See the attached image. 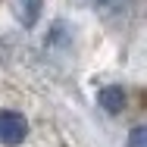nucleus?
Returning <instances> with one entry per match:
<instances>
[{
    "mask_svg": "<svg viewBox=\"0 0 147 147\" xmlns=\"http://www.w3.org/2000/svg\"><path fill=\"white\" fill-rule=\"evenodd\" d=\"M138 0H97V9L103 13V19H125L128 13H135Z\"/></svg>",
    "mask_w": 147,
    "mask_h": 147,
    "instance_id": "7ed1b4c3",
    "label": "nucleus"
},
{
    "mask_svg": "<svg viewBox=\"0 0 147 147\" xmlns=\"http://www.w3.org/2000/svg\"><path fill=\"white\" fill-rule=\"evenodd\" d=\"M128 147H147V128H144V125H135V128H131Z\"/></svg>",
    "mask_w": 147,
    "mask_h": 147,
    "instance_id": "39448f33",
    "label": "nucleus"
},
{
    "mask_svg": "<svg viewBox=\"0 0 147 147\" xmlns=\"http://www.w3.org/2000/svg\"><path fill=\"white\" fill-rule=\"evenodd\" d=\"M38 16H41V0H19V19H22V25H34L38 22Z\"/></svg>",
    "mask_w": 147,
    "mask_h": 147,
    "instance_id": "20e7f679",
    "label": "nucleus"
},
{
    "mask_svg": "<svg viewBox=\"0 0 147 147\" xmlns=\"http://www.w3.org/2000/svg\"><path fill=\"white\" fill-rule=\"evenodd\" d=\"M28 138V122L16 110H0V144L3 147H19Z\"/></svg>",
    "mask_w": 147,
    "mask_h": 147,
    "instance_id": "f257e3e1",
    "label": "nucleus"
},
{
    "mask_svg": "<svg viewBox=\"0 0 147 147\" xmlns=\"http://www.w3.org/2000/svg\"><path fill=\"white\" fill-rule=\"evenodd\" d=\"M97 100H100V107L107 110V113H122L125 110V103H128V94L119 88V85H107V88H100V94H97Z\"/></svg>",
    "mask_w": 147,
    "mask_h": 147,
    "instance_id": "f03ea898",
    "label": "nucleus"
}]
</instances>
